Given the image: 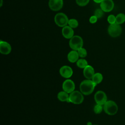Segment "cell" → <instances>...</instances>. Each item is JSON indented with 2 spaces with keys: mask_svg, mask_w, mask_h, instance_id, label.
Segmentation results:
<instances>
[{
  "mask_svg": "<svg viewBox=\"0 0 125 125\" xmlns=\"http://www.w3.org/2000/svg\"><path fill=\"white\" fill-rule=\"evenodd\" d=\"M76 64L77 66L80 68H84L88 65V62L86 60L83 59L78 60L76 62Z\"/></svg>",
  "mask_w": 125,
  "mask_h": 125,
  "instance_id": "19",
  "label": "cell"
},
{
  "mask_svg": "<svg viewBox=\"0 0 125 125\" xmlns=\"http://www.w3.org/2000/svg\"><path fill=\"white\" fill-rule=\"evenodd\" d=\"M60 73L62 77L69 78L72 76L73 74V70L70 66L64 65L61 67L60 69Z\"/></svg>",
  "mask_w": 125,
  "mask_h": 125,
  "instance_id": "11",
  "label": "cell"
},
{
  "mask_svg": "<svg viewBox=\"0 0 125 125\" xmlns=\"http://www.w3.org/2000/svg\"></svg>",
  "mask_w": 125,
  "mask_h": 125,
  "instance_id": "30",
  "label": "cell"
},
{
  "mask_svg": "<svg viewBox=\"0 0 125 125\" xmlns=\"http://www.w3.org/2000/svg\"><path fill=\"white\" fill-rule=\"evenodd\" d=\"M95 84L92 80L87 79L82 81L80 85V89L83 94L88 95L91 94L94 90Z\"/></svg>",
  "mask_w": 125,
  "mask_h": 125,
  "instance_id": "1",
  "label": "cell"
},
{
  "mask_svg": "<svg viewBox=\"0 0 125 125\" xmlns=\"http://www.w3.org/2000/svg\"><path fill=\"white\" fill-rule=\"evenodd\" d=\"M48 5L51 10L57 11L62 8L63 6V0H49Z\"/></svg>",
  "mask_w": 125,
  "mask_h": 125,
  "instance_id": "10",
  "label": "cell"
},
{
  "mask_svg": "<svg viewBox=\"0 0 125 125\" xmlns=\"http://www.w3.org/2000/svg\"><path fill=\"white\" fill-rule=\"evenodd\" d=\"M62 87L63 91L68 93H71L74 91L75 84L73 81L70 79H67L63 82Z\"/></svg>",
  "mask_w": 125,
  "mask_h": 125,
  "instance_id": "9",
  "label": "cell"
},
{
  "mask_svg": "<svg viewBox=\"0 0 125 125\" xmlns=\"http://www.w3.org/2000/svg\"><path fill=\"white\" fill-rule=\"evenodd\" d=\"M79 54L78 51L76 50H72L69 52L67 55V59L69 62L74 63L77 62L79 59Z\"/></svg>",
  "mask_w": 125,
  "mask_h": 125,
  "instance_id": "15",
  "label": "cell"
},
{
  "mask_svg": "<svg viewBox=\"0 0 125 125\" xmlns=\"http://www.w3.org/2000/svg\"><path fill=\"white\" fill-rule=\"evenodd\" d=\"M62 36L66 39H71L74 36V31L71 27L66 25L62 29Z\"/></svg>",
  "mask_w": 125,
  "mask_h": 125,
  "instance_id": "13",
  "label": "cell"
},
{
  "mask_svg": "<svg viewBox=\"0 0 125 125\" xmlns=\"http://www.w3.org/2000/svg\"><path fill=\"white\" fill-rule=\"evenodd\" d=\"M83 39L79 36L75 35L73 36L69 42L70 47L73 50L78 51L83 46Z\"/></svg>",
  "mask_w": 125,
  "mask_h": 125,
  "instance_id": "3",
  "label": "cell"
},
{
  "mask_svg": "<svg viewBox=\"0 0 125 125\" xmlns=\"http://www.w3.org/2000/svg\"><path fill=\"white\" fill-rule=\"evenodd\" d=\"M97 19H98V18L95 16H94V15L92 16L89 19V22L92 24L95 23L97 22Z\"/></svg>",
  "mask_w": 125,
  "mask_h": 125,
  "instance_id": "26",
  "label": "cell"
},
{
  "mask_svg": "<svg viewBox=\"0 0 125 125\" xmlns=\"http://www.w3.org/2000/svg\"><path fill=\"white\" fill-rule=\"evenodd\" d=\"M125 21V15L123 13H119L116 16V23L121 24Z\"/></svg>",
  "mask_w": 125,
  "mask_h": 125,
  "instance_id": "18",
  "label": "cell"
},
{
  "mask_svg": "<svg viewBox=\"0 0 125 125\" xmlns=\"http://www.w3.org/2000/svg\"><path fill=\"white\" fill-rule=\"evenodd\" d=\"M68 19L67 16L63 13H57L54 18L55 23L60 27H62L67 25L68 23Z\"/></svg>",
  "mask_w": 125,
  "mask_h": 125,
  "instance_id": "6",
  "label": "cell"
},
{
  "mask_svg": "<svg viewBox=\"0 0 125 125\" xmlns=\"http://www.w3.org/2000/svg\"><path fill=\"white\" fill-rule=\"evenodd\" d=\"M103 80V75L100 73H95L92 78V82L96 85L101 83L102 82Z\"/></svg>",
  "mask_w": 125,
  "mask_h": 125,
  "instance_id": "17",
  "label": "cell"
},
{
  "mask_svg": "<svg viewBox=\"0 0 125 125\" xmlns=\"http://www.w3.org/2000/svg\"><path fill=\"white\" fill-rule=\"evenodd\" d=\"M78 53L79 57L81 58H84L87 56V51L86 49L84 48H81L78 51Z\"/></svg>",
  "mask_w": 125,
  "mask_h": 125,
  "instance_id": "22",
  "label": "cell"
},
{
  "mask_svg": "<svg viewBox=\"0 0 125 125\" xmlns=\"http://www.w3.org/2000/svg\"><path fill=\"white\" fill-rule=\"evenodd\" d=\"M104 110L109 115H114L117 113L118 107L117 104L113 101L109 100L103 105Z\"/></svg>",
  "mask_w": 125,
  "mask_h": 125,
  "instance_id": "2",
  "label": "cell"
},
{
  "mask_svg": "<svg viewBox=\"0 0 125 125\" xmlns=\"http://www.w3.org/2000/svg\"><path fill=\"white\" fill-rule=\"evenodd\" d=\"M0 1H1V2H0V6L1 7L2 5V3H3V0H0Z\"/></svg>",
  "mask_w": 125,
  "mask_h": 125,
  "instance_id": "28",
  "label": "cell"
},
{
  "mask_svg": "<svg viewBox=\"0 0 125 125\" xmlns=\"http://www.w3.org/2000/svg\"><path fill=\"white\" fill-rule=\"evenodd\" d=\"M107 21L110 24L116 23V17L113 15H110L107 17Z\"/></svg>",
  "mask_w": 125,
  "mask_h": 125,
  "instance_id": "25",
  "label": "cell"
},
{
  "mask_svg": "<svg viewBox=\"0 0 125 125\" xmlns=\"http://www.w3.org/2000/svg\"><path fill=\"white\" fill-rule=\"evenodd\" d=\"M87 125H93L91 122H88Z\"/></svg>",
  "mask_w": 125,
  "mask_h": 125,
  "instance_id": "29",
  "label": "cell"
},
{
  "mask_svg": "<svg viewBox=\"0 0 125 125\" xmlns=\"http://www.w3.org/2000/svg\"><path fill=\"white\" fill-rule=\"evenodd\" d=\"M90 0H76L77 4L80 6H84L86 5Z\"/></svg>",
  "mask_w": 125,
  "mask_h": 125,
  "instance_id": "24",
  "label": "cell"
},
{
  "mask_svg": "<svg viewBox=\"0 0 125 125\" xmlns=\"http://www.w3.org/2000/svg\"><path fill=\"white\" fill-rule=\"evenodd\" d=\"M10 44L5 41H1L0 42V52L4 55L9 54L11 51Z\"/></svg>",
  "mask_w": 125,
  "mask_h": 125,
  "instance_id": "12",
  "label": "cell"
},
{
  "mask_svg": "<svg viewBox=\"0 0 125 125\" xmlns=\"http://www.w3.org/2000/svg\"><path fill=\"white\" fill-rule=\"evenodd\" d=\"M84 100L83 96L81 92L78 91H73L72 92L69 98V102L76 104H81L83 103Z\"/></svg>",
  "mask_w": 125,
  "mask_h": 125,
  "instance_id": "5",
  "label": "cell"
},
{
  "mask_svg": "<svg viewBox=\"0 0 125 125\" xmlns=\"http://www.w3.org/2000/svg\"><path fill=\"white\" fill-rule=\"evenodd\" d=\"M68 24L69 26L72 28H77L79 25L78 21H77V20H76L75 19H71L69 20Z\"/></svg>",
  "mask_w": 125,
  "mask_h": 125,
  "instance_id": "20",
  "label": "cell"
},
{
  "mask_svg": "<svg viewBox=\"0 0 125 125\" xmlns=\"http://www.w3.org/2000/svg\"><path fill=\"white\" fill-rule=\"evenodd\" d=\"M104 15V11L101 9H97L94 12V16H95L98 19L102 18Z\"/></svg>",
  "mask_w": 125,
  "mask_h": 125,
  "instance_id": "23",
  "label": "cell"
},
{
  "mask_svg": "<svg viewBox=\"0 0 125 125\" xmlns=\"http://www.w3.org/2000/svg\"><path fill=\"white\" fill-rule=\"evenodd\" d=\"M57 98L60 101L69 102V95H68V93L64 91H62L59 92L57 95Z\"/></svg>",
  "mask_w": 125,
  "mask_h": 125,
  "instance_id": "16",
  "label": "cell"
},
{
  "mask_svg": "<svg viewBox=\"0 0 125 125\" xmlns=\"http://www.w3.org/2000/svg\"><path fill=\"white\" fill-rule=\"evenodd\" d=\"M94 99L97 104L103 105L107 101V98L105 93L102 90H99L96 92L94 95Z\"/></svg>",
  "mask_w": 125,
  "mask_h": 125,
  "instance_id": "7",
  "label": "cell"
},
{
  "mask_svg": "<svg viewBox=\"0 0 125 125\" xmlns=\"http://www.w3.org/2000/svg\"><path fill=\"white\" fill-rule=\"evenodd\" d=\"M122 29L120 24L117 23L110 24L108 27L107 32L110 36L116 38L120 36L122 33Z\"/></svg>",
  "mask_w": 125,
  "mask_h": 125,
  "instance_id": "4",
  "label": "cell"
},
{
  "mask_svg": "<svg viewBox=\"0 0 125 125\" xmlns=\"http://www.w3.org/2000/svg\"><path fill=\"white\" fill-rule=\"evenodd\" d=\"M114 4L112 0H103L100 3V7L105 12H109L114 8Z\"/></svg>",
  "mask_w": 125,
  "mask_h": 125,
  "instance_id": "8",
  "label": "cell"
},
{
  "mask_svg": "<svg viewBox=\"0 0 125 125\" xmlns=\"http://www.w3.org/2000/svg\"><path fill=\"white\" fill-rule=\"evenodd\" d=\"M104 109L103 105L97 104L95 105L94 107V112L96 114H100L102 112L103 110Z\"/></svg>",
  "mask_w": 125,
  "mask_h": 125,
  "instance_id": "21",
  "label": "cell"
},
{
  "mask_svg": "<svg viewBox=\"0 0 125 125\" xmlns=\"http://www.w3.org/2000/svg\"><path fill=\"white\" fill-rule=\"evenodd\" d=\"M83 75L87 79H92L93 76L95 74V71L93 67L91 65H88L84 68H83Z\"/></svg>",
  "mask_w": 125,
  "mask_h": 125,
  "instance_id": "14",
  "label": "cell"
},
{
  "mask_svg": "<svg viewBox=\"0 0 125 125\" xmlns=\"http://www.w3.org/2000/svg\"><path fill=\"white\" fill-rule=\"evenodd\" d=\"M103 0H93V1L96 2V3H101Z\"/></svg>",
  "mask_w": 125,
  "mask_h": 125,
  "instance_id": "27",
  "label": "cell"
}]
</instances>
